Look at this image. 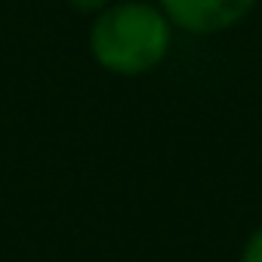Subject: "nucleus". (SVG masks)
<instances>
[{
	"label": "nucleus",
	"mask_w": 262,
	"mask_h": 262,
	"mask_svg": "<svg viewBox=\"0 0 262 262\" xmlns=\"http://www.w3.org/2000/svg\"><path fill=\"white\" fill-rule=\"evenodd\" d=\"M173 37L176 28L158 0H114L108 10L93 16L86 50L93 62L114 77H142L167 62Z\"/></svg>",
	"instance_id": "obj_1"
},
{
	"label": "nucleus",
	"mask_w": 262,
	"mask_h": 262,
	"mask_svg": "<svg viewBox=\"0 0 262 262\" xmlns=\"http://www.w3.org/2000/svg\"><path fill=\"white\" fill-rule=\"evenodd\" d=\"M237 262H262V222L244 237V244L237 250Z\"/></svg>",
	"instance_id": "obj_3"
},
{
	"label": "nucleus",
	"mask_w": 262,
	"mask_h": 262,
	"mask_svg": "<svg viewBox=\"0 0 262 262\" xmlns=\"http://www.w3.org/2000/svg\"><path fill=\"white\" fill-rule=\"evenodd\" d=\"M158 7L176 31L191 37H210L247 22L259 0H158Z\"/></svg>",
	"instance_id": "obj_2"
},
{
	"label": "nucleus",
	"mask_w": 262,
	"mask_h": 262,
	"mask_svg": "<svg viewBox=\"0 0 262 262\" xmlns=\"http://www.w3.org/2000/svg\"><path fill=\"white\" fill-rule=\"evenodd\" d=\"M68 4V10H74V13H80V16H99L102 10H108L114 0H65Z\"/></svg>",
	"instance_id": "obj_4"
}]
</instances>
